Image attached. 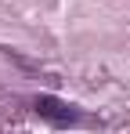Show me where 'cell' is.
<instances>
[{
  "label": "cell",
  "instance_id": "obj_1",
  "mask_svg": "<svg viewBox=\"0 0 130 134\" xmlns=\"http://www.w3.org/2000/svg\"><path fill=\"white\" fill-rule=\"evenodd\" d=\"M33 105H36V112H40L47 123H54V127H72V123H80V112L72 109V105H65V102H58V98H51V94H40Z\"/></svg>",
  "mask_w": 130,
  "mask_h": 134
}]
</instances>
